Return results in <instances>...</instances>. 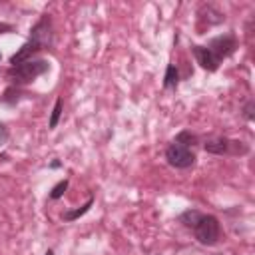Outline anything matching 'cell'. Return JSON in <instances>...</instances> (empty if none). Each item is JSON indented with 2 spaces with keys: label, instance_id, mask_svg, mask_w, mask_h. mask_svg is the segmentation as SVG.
I'll return each mask as SVG.
<instances>
[{
  "label": "cell",
  "instance_id": "6da1fadb",
  "mask_svg": "<svg viewBox=\"0 0 255 255\" xmlns=\"http://www.w3.org/2000/svg\"><path fill=\"white\" fill-rule=\"evenodd\" d=\"M48 70H50L48 60L32 58V60H26V62H22V64L10 66V70H8V80L12 82V86H24V84L34 82L36 78H40V76L46 74Z\"/></svg>",
  "mask_w": 255,
  "mask_h": 255
},
{
  "label": "cell",
  "instance_id": "30bf717a",
  "mask_svg": "<svg viewBox=\"0 0 255 255\" xmlns=\"http://www.w3.org/2000/svg\"><path fill=\"white\" fill-rule=\"evenodd\" d=\"M177 84H179V72H177L175 64H167L165 76H163V88L165 90H175Z\"/></svg>",
  "mask_w": 255,
  "mask_h": 255
},
{
  "label": "cell",
  "instance_id": "d6986e66",
  "mask_svg": "<svg viewBox=\"0 0 255 255\" xmlns=\"http://www.w3.org/2000/svg\"><path fill=\"white\" fill-rule=\"evenodd\" d=\"M60 165H62L60 161H52V163H50V167H52V169H56V167H60Z\"/></svg>",
  "mask_w": 255,
  "mask_h": 255
},
{
  "label": "cell",
  "instance_id": "ffe728a7",
  "mask_svg": "<svg viewBox=\"0 0 255 255\" xmlns=\"http://www.w3.org/2000/svg\"><path fill=\"white\" fill-rule=\"evenodd\" d=\"M46 255H54V251H52V249H48V251H46Z\"/></svg>",
  "mask_w": 255,
  "mask_h": 255
},
{
  "label": "cell",
  "instance_id": "e0dca14e",
  "mask_svg": "<svg viewBox=\"0 0 255 255\" xmlns=\"http://www.w3.org/2000/svg\"><path fill=\"white\" fill-rule=\"evenodd\" d=\"M253 110H255V106H253V102L249 100V102L245 104V108H243V116H245V118H247L249 122H251V120L255 118V114H253Z\"/></svg>",
  "mask_w": 255,
  "mask_h": 255
},
{
  "label": "cell",
  "instance_id": "2e32d148",
  "mask_svg": "<svg viewBox=\"0 0 255 255\" xmlns=\"http://www.w3.org/2000/svg\"><path fill=\"white\" fill-rule=\"evenodd\" d=\"M68 179H62V181H58L54 187H52V191H50V199H60L64 193H66V189H68Z\"/></svg>",
  "mask_w": 255,
  "mask_h": 255
},
{
  "label": "cell",
  "instance_id": "ac0fdd59",
  "mask_svg": "<svg viewBox=\"0 0 255 255\" xmlns=\"http://www.w3.org/2000/svg\"><path fill=\"white\" fill-rule=\"evenodd\" d=\"M8 137H10V131H8L6 124H2V122H0V145H4V143L8 141Z\"/></svg>",
  "mask_w": 255,
  "mask_h": 255
},
{
  "label": "cell",
  "instance_id": "7402d4cb",
  "mask_svg": "<svg viewBox=\"0 0 255 255\" xmlns=\"http://www.w3.org/2000/svg\"><path fill=\"white\" fill-rule=\"evenodd\" d=\"M217 255H221V253H217Z\"/></svg>",
  "mask_w": 255,
  "mask_h": 255
},
{
  "label": "cell",
  "instance_id": "7a4b0ae2",
  "mask_svg": "<svg viewBox=\"0 0 255 255\" xmlns=\"http://www.w3.org/2000/svg\"><path fill=\"white\" fill-rule=\"evenodd\" d=\"M205 151L215 153V155H243L249 151V145L245 141L229 139L225 135H211L203 141Z\"/></svg>",
  "mask_w": 255,
  "mask_h": 255
},
{
  "label": "cell",
  "instance_id": "8992f818",
  "mask_svg": "<svg viewBox=\"0 0 255 255\" xmlns=\"http://www.w3.org/2000/svg\"><path fill=\"white\" fill-rule=\"evenodd\" d=\"M207 48H209V50L215 54V58L221 62V60L229 58V56L235 52V48H237V40H235L233 34H223V36H217V38L209 40Z\"/></svg>",
  "mask_w": 255,
  "mask_h": 255
},
{
  "label": "cell",
  "instance_id": "44dd1931",
  "mask_svg": "<svg viewBox=\"0 0 255 255\" xmlns=\"http://www.w3.org/2000/svg\"><path fill=\"white\" fill-rule=\"evenodd\" d=\"M0 60H2V54H0Z\"/></svg>",
  "mask_w": 255,
  "mask_h": 255
},
{
  "label": "cell",
  "instance_id": "8fae6325",
  "mask_svg": "<svg viewBox=\"0 0 255 255\" xmlns=\"http://www.w3.org/2000/svg\"><path fill=\"white\" fill-rule=\"evenodd\" d=\"M92 205H94V195H90L88 201H86L82 207H78V209H74V211H64V213H62V219H64V221H76L78 217L86 215V213L90 211Z\"/></svg>",
  "mask_w": 255,
  "mask_h": 255
},
{
  "label": "cell",
  "instance_id": "5b68a950",
  "mask_svg": "<svg viewBox=\"0 0 255 255\" xmlns=\"http://www.w3.org/2000/svg\"><path fill=\"white\" fill-rule=\"evenodd\" d=\"M28 40H34L36 44L42 46V50L46 48H52L54 46V26H52V18L50 14H44L30 30V38Z\"/></svg>",
  "mask_w": 255,
  "mask_h": 255
},
{
  "label": "cell",
  "instance_id": "4fadbf2b",
  "mask_svg": "<svg viewBox=\"0 0 255 255\" xmlns=\"http://www.w3.org/2000/svg\"><path fill=\"white\" fill-rule=\"evenodd\" d=\"M62 110H64V100L62 98H56V104L52 108V114H50V122H48V128L54 129L58 124H60V118H62Z\"/></svg>",
  "mask_w": 255,
  "mask_h": 255
},
{
  "label": "cell",
  "instance_id": "3957f363",
  "mask_svg": "<svg viewBox=\"0 0 255 255\" xmlns=\"http://www.w3.org/2000/svg\"><path fill=\"white\" fill-rule=\"evenodd\" d=\"M193 233H195V239L201 243V245H215L219 241V235H221V225H219V219L215 215H201L199 221L195 223L193 227Z\"/></svg>",
  "mask_w": 255,
  "mask_h": 255
},
{
  "label": "cell",
  "instance_id": "277c9868",
  "mask_svg": "<svg viewBox=\"0 0 255 255\" xmlns=\"http://www.w3.org/2000/svg\"><path fill=\"white\" fill-rule=\"evenodd\" d=\"M165 159L175 169H187V167H191L195 163V153L191 151V147H185L181 143L171 141L165 147Z\"/></svg>",
  "mask_w": 255,
  "mask_h": 255
},
{
  "label": "cell",
  "instance_id": "9a60e30c",
  "mask_svg": "<svg viewBox=\"0 0 255 255\" xmlns=\"http://www.w3.org/2000/svg\"><path fill=\"white\" fill-rule=\"evenodd\" d=\"M18 100H20V88H18V86H10V88L4 92V96H2V102H4V104H10V106H14Z\"/></svg>",
  "mask_w": 255,
  "mask_h": 255
},
{
  "label": "cell",
  "instance_id": "52a82bcc",
  "mask_svg": "<svg viewBox=\"0 0 255 255\" xmlns=\"http://www.w3.org/2000/svg\"><path fill=\"white\" fill-rule=\"evenodd\" d=\"M191 54L195 56V60H197V64L203 68V70H207V72H217L219 70V60L215 58V54L207 48V46H191Z\"/></svg>",
  "mask_w": 255,
  "mask_h": 255
},
{
  "label": "cell",
  "instance_id": "9c48e42d",
  "mask_svg": "<svg viewBox=\"0 0 255 255\" xmlns=\"http://www.w3.org/2000/svg\"><path fill=\"white\" fill-rule=\"evenodd\" d=\"M199 20L201 22H207V26H213V24H221L225 20V14L221 10H217L213 4H203L197 12Z\"/></svg>",
  "mask_w": 255,
  "mask_h": 255
},
{
  "label": "cell",
  "instance_id": "ba28073f",
  "mask_svg": "<svg viewBox=\"0 0 255 255\" xmlns=\"http://www.w3.org/2000/svg\"><path fill=\"white\" fill-rule=\"evenodd\" d=\"M42 50V46L40 44H36L34 40H28L16 54H12V58H10V64L12 66H16V64H22V62H26V60H32L38 52Z\"/></svg>",
  "mask_w": 255,
  "mask_h": 255
},
{
  "label": "cell",
  "instance_id": "5bb4252c",
  "mask_svg": "<svg viewBox=\"0 0 255 255\" xmlns=\"http://www.w3.org/2000/svg\"><path fill=\"white\" fill-rule=\"evenodd\" d=\"M175 143H181V145H185V147H191V145H195L197 143V135H193L191 131H187V129H183V131H179L177 135H175V139H173Z\"/></svg>",
  "mask_w": 255,
  "mask_h": 255
},
{
  "label": "cell",
  "instance_id": "7c38bea8",
  "mask_svg": "<svg viewBox=\"0 0 255 255\" xmlns=\"http://www.w3.org/2000/svg\"><path fill=\"white\" fill-rule=\"evenodd\" d=\"M201 215H203V213H201V211H197V209H185L177 219H179V223H181V225H185V227L193 229Z\"/></svg>",
  "mask_w": 255,
  "mask_h": 255
}]
</instances>
